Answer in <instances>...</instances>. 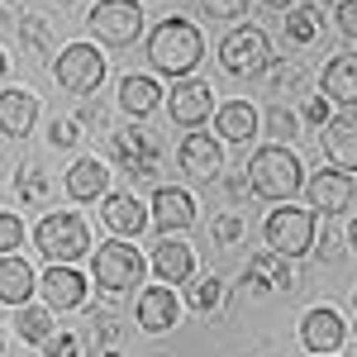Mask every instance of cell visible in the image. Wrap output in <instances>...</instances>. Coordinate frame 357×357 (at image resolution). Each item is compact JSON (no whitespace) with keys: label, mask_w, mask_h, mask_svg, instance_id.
I'll return each instance as SVG.
<instances>
[{"label":"cell","mask_w":357,"mask_h":357,"mask_svg":"<svg viewBox=\"0 0 357 357\" xmlns=\"http://www.w3.org/2000/svg\"><path fill=\"white\" fill-rule=\"evenodd\" d=\"M348 243H353V252H357V220L348 224Z\"/></svg>","instance_id":"cell-41"},{"label":"cell","mask_w":357,"mask_h":357,"mask_svg":"<svg viewBox=\"0 0 357 357\" xmlns=\"http://www.w3.org/2000/svg\"><path fill=\"white\" fill-rule=\"evenodd\" d=\"M262 234H267V248L272 252H281V257H305L314 248V210L310 205H281V210L267 215Z\"/></svg>","instance_id":"cell-5"},{"label":"cell","mask_w":357,"mask_h":357,"mask_svg":"<svg viewBox=\"0 0 357 357\" xmlns=\"http://www.w3.org/2000/svg\"><path fill=\"white\" fill-rule=\"evenodd\" d=\"M200 10H205V20H238L248 15V0H200Z\"/></svg>","instance_id":"cell-33"},{"label":"cell","mask_w":357,"mask_h":357,"mask_svg":"<svg viewBox=\"0 0 357 357\" xmlns=\"http://www.w3.org/2000/svg\"><path fill=\"white\" fill-rule=\"evenodd\" d=\"M248 186L262 195V200H291L305 186V167L286 143H267L248 162Z\"/></svg>","instance_id":"cell-2"},{"label":"cell","mask_w":357,"mask_h":357,"mask_svg":"<svg viewBox=\"0 0 357 357\" xmlns=\"http://www.w3.org/2000/svg\"><path fill=\"white\" fill-rule=\"evenodd\" d=\"M67 195L72 200H105L110 195V167L96 162V158H77V162L67 167Z\"/></svg>","instance_id":"cell-21"},{"label":"cell","mask_w":357,"mask_h":357,"mask_svg":"<svg viewBox=\"0 0 357 357\" xmlns=\"http://www.w3.org/2000/svg\"><path fill=\"white\" fill-rule=\"evenodd\" d=\"M15 329L24 343H48L53 338V310L48 305H20V319H15Z\"/></svg>","instance_id":"cell-27"},{"label":"cell","mask_w":357,"mask_h":357,"mask_svg":"<svg viewBox=\"0 0 357 357\" xmlns=\"http://www.w3.org/2000/svg\"><path fill=\"white\" fill-rule=\"evenodd\" d=\"M176 314H181V305L172 296V286H148V291L138 296V310H134V319L148 333H167L176 324Z\"/></svg>","instance_id":"cell-20"},{"label":"cell","mask_w":357,"mask_h":357,"mask_svg":"<svg viewBox=\"0 0 357 357\" xmlns=\"http://www.w3.org/2000/svg\"><path fill=\"white\" fill-rule=\"evenodd\" d=\"M57 5H72V0H57Z\"/></svg>","instance_id":"cell-45"},{"label":"cell","mask_w":357,"mask_h":357,"mask_svg":"<svg viewBox=\"0 0 357 357\" xmlns=\"http://www.w3.org/2000/svg\"><path fill=\"white\" fill-rule=\"evenodd\" d=\"M319 86H324V100H338V105L353 110V105H357V53L329 57V67H324Z\"/></svg>","instance_id":"cell-22"},{"label":"cell","mask_w":357,"mask_h":357,"mask_svg":"<svg viewBox=\"0 0 357 357\" xmlns=\"http://www.w3.org/2000/svg\"><path fill=\"white\" fill-rule=\"evenodd\" d=\"M353 357H357V348H353Z\"/></svg>","instance_id":"cell-47"},{"label":"cell","mask_w":357,"mask_h":357,"mask_svg":"<svg viewBox=\"0 0 357 357\" xmlns=\"http://www.w3.org/2000/svg\"><path fill=\"white\" fill-rule=\"evenodd\" d=\"M100 220L110 224L119 238H134V234L148 229V205L129 191H114V195H105V205H100Z\"/></svg>","instance_id":"cell-18"},{"label":"cell","mask_w":357,"mask_h":357,"mask_svg":"<svg viewBox=\"0 0 357 357\" xmlns=\"http://www.w3.org/2000/svg\"><path fill=\"white\" fill-rule=\"evenodd\" d=\"M33 243L48 257V267H72L77 257L91 252V229H86L82 215L72 210H57V215H43L38 229H33Z\"/></svg>","instance_id":"cell-3"},{"label":"cell","mask_w":357,"mask_h":357,"mask_svg":"<svg viewBox=\"0 0 357 357\" xmlns=\"http://www.w3.org/2000/svg\"><path fill=\"white\" fill-rule=\"evenodd\" d=\"M119 105H124V114H153L162 105V91H158L153 77H124L119 82Z\"/></svg>","instance_id":"cell-26"},{"label":"cell","mask_w":357,"mask_h":357,"mask_svg":"<svg viewBox=\"0 0 357 357\" xmlns=\"http://www.w3.org/2000/svg\"><path fill=\"white\" fill-rule=\"evenodd\" d=\"M20 243H24V224H20V215H0V257L20 252Z\"/></svg>","instance_id":"cell-32"},{"label":"cell","mask_w":357,"mask_h":357,"mask_svg":"<svg viewBox=\"0 0 357 357\" xmlns=\"http://www.w3.org/2000/svg\"><path fill=\"white\" fill-rule=\"evenodd\" d=\"M82 138V119H62V124H53V143L57 148H72Z\"/></svg>","instance_id":"cell-37"},{"label":"cell","mask_w":357,"mask_h":357,"mask_svg":"<svg viewBox=\"0 0 357 357\" xmlns=\"http://www.w3.org/2000/svg\"><path fill=\"white\" fill-rule=\"evenodd\" d=\"M272 72V91H281V86H301V67L296 62H281V67H267Z\"/></svg>","instance_id":"cell-38"},{"label":"cell","mask_w":357,"mask_h":357,"mask_svg":"<svg viewBox=\"0 0 357 357\" xmlns=\"http://www.w3.org/2000/svg\"><path fill=\"white\" fill-rule=\"evenodd\" d=\"M38 291H43V305L62 314V310H77L86 301V276L72 272V267H48V276L38 281Z\"/></svg>","instance_id":"cell-17"},{"label":"cell","mask_w":357,"mask_h":357,"mask_svg":"<svg viewBox=\"0 0 357 357\" xmlns=\"http://www.w3.org/2000/svg\"><path fill=\"white\" fill-rule=\"evenodd\" d=\"M353 310H357V296H353Z\"/></svg>","instance_id":"cell-46"},{"label":"cell","mask_w":357,"mask_h":357,"mask_svg":"<svg viewBox=\"0 0 357 357\" xmlns=\"http://www.w3.org/2000/svg\"><path fill=\"white\" fill-rule=\"evenodd\" d=\"M153 272H158V281H162V286L191 281V272H195V252H191V243L162 238V243L153 248Z\"/></svg>","instance_id":"cell-23"},{"label":"cell","mask_w":357,"mask_h":357,"mask_svg":"<svg viewBox=\"0 0 357 357\" xmlns=\"http://www.w3.org/2000/svg\"><path fill=\"white\" fill-rule=\"evenodd\" d=\"M329 119H333V114H329V100H324V96H310V100H305V124L324 129Z\"/></svg>","instance_id":"cell-36"},{"label":"cell","mask_w":357,"mask_h":357,"mask_svg":"<svg viewBox=\"0 0 357 357\" xmlns=\"http://www.w3.org/2000/svg\"><path fill=\"white\" fill-rule=\"evenodd\" d=\"M319 252H324V262H338V257H343V252H338V234L324 229V234H319Z\"/></svg>","instance_id":"cell-40"},{"label":"cell","mask_w":357,"mask_h":357,"mask_svg":"<svg viewBox=\"0 0 357 357\" xmlns=\"http://www.w3.org/2000/svg\"><path fill=\"white\" fill-rule=\"evenodd\" d=\"M43 348H48V357H82V343H77V333H62V329H57L53 338L43 343Z\"/></svg>","instance_id":"cell-35"},{"label":"cell","mask_w":357,"mask_h":357,"mask_svg":"<svg viewBox=\"0 0 357 357\" xmlns=\"http://www.w3.org/2000/svg\"><path fill=\"white\" fill-rule=\"evenodd\" d=\"M324 158L338 172H353L357 167V110H338L324 124Z\"/></svg>","instance_id":"cell-16"},{"label":"cell","mask_w":357,"mask_h":357,"mask_svg":"<svg viewBox=\"0 0 357 357\" xmlns=\"http://www.w3.org/2000/svg\"><path fill=\"white\" fill-rule=\"evenodd\" d=\"M210 110H215V91H210V82H191V77H186V82L172 86V96H167V114H172L176 124H186V129L205 124Z\"/></svg>","instance_id":"cell-12"},{"label":"cell","mask_w":357,"mask_h":357,"mask_svg":"<svg viewBox=\"0 0 357 357\" xmlns=\"http://www.w3.org/2000/svg\"><path fill=\"white\" fill-rule=\"evenodd\" d=\"M110 153H114V162L124 167L129 176H138V181H153L158 167H162V148L153 143L148 129H138V124H129V129H119L110 138Z\"/></svg>","instance_id":"cell-9"},{"label":"cell","mask_w":357,"mask_h":357,"mask_svg":"<svg viewBox=\"0 0 357 357\" xmlns=\"http://www.w3.org/2000/svg\"><path fill=\"white\" fill-rule=\"evenodd\" d=\"M91 33L110 48H129L138 33H143V5L138 0H100L91 15Z\"/></svg>","instance_id":"cell-8"},{"label":"cell","mask_w":357,"mask_h":357,"mask_svg":"<svg viewBox=\"0 0 357 357\" xmlns=\"http://www.w3.org/2000/svg\"><path fill=\"white\" fill-rule=\"evenodd\" d=\"M200 57H205V33L191 24V20H162V24L148 33V62H153V72H162V77H176V82H186L195 67H200Z\"/></svg>","instance_id":"cell-1"},{"label":"cell","mask_w":357,"mask_h":357,"mask_svg":"<svg viewBox=\"0 0 357 357\" xmlns=\"http://www.w3.org/2000/svg\"><path fill=\"white\" fill-rule=\"evenodd\" d=\"M301 343L314 357H329L333 348L343 343V314L329 310V305H314V310L301 319Z\"/></svg>","instance_id":"cell-15"},{"label":"cell","mask_w":357,"mask_h":357,"mask_svg":"<svg viewBox=\"0 0 357 357\" xmlns=\"http://www.w3.org/2000/svg\"><path fill=\"white\" fill-rule=\"evenodd\" d=\"M15 191H20V200H24V205H43V195H48V181H43V172H38V167H20V172H15Z\"/></svg>","instance_id":"cell-30"},{"label":"cell","mask_w":357,"mask_h":357,"mask_svg":"<svg viewBox=\"0 0 357 357\" xmlns=\"http://www.w3.org/2000/svg\"><path fill=\"white\" fill-rule=\"evenodd\" d=\"M5 72H10V57H5V53H0V77H5Z\"/></svg>","instance_id":"cell-43"},{"label":"cell","mask_w":357,"mask_h":357,"mask_svg":"<svg viewBox=\"0 0 357 357\" xmlns=\"http://www.w3.org/2000/svg\"><path fill=\"white\" fill-rule=\"evenodd\" d=\"M195 224V200L191 191H181V186H158L153 191V229L158 234H181V229H191Z\"/></svg>","instance_id":"cell-13"},{"label":"cell","mask_w":357,"mask_h":357,"mask_svg":"<svg viewBox=\"0 0 357 357\" xmlns=\"http://www.w3.org/2000/svg\"><path fill=\"white\" fill-rule=\"evenodd\" d=\"M33 296V267H29L20 252L0 257V301L5 305H29Z\"/></svg>","instance_id":"cell-24"},{"label":"cell","mask_w":357,"mask_h":357,"mask_svg":"<svg viewBox=\"0 0 357 357\" xmlns=\"http://www.w3.org/2000/svg\"><path fill=\"white\" fill-rule=\"evenodd\" d=\"M243 286L248 291H296V267H291V257H281L272 248H262V252H252L248 257V272H243Z\"/></svg>","instance_id":"cell-11"},{"label":"cell","mask_w":357,"mask_h":357,"mask_svg":"<svg viewBox=\"0 0 357 357\" xmlns=\"http://www.w3.org/2000/svg\"><path fill=\"white\" fill-rule=\"evenodd\" d=\"M310 210H314V215H343V210H348V205H353L357 200V186H353V176H348V172H338V167H319V172H314V176H310Z\"/></svg>","instance_id":"cell-10"},{"label":"cell","mask_w":357,"mask_h":357,"mask_svg":"<svg viewBox=\"0 0 357 357\" xmlns=\"http://www.w3.org/2000/svg\"><path fill=\"white\" fill-rule=\"evenodd\" d=\"M215 129H220L229 143H248V138L257 134V110H252L248 100H229V105H220V114H215Z\"/></svg>","instance_id":"cell-25"},{"label":"cell","mask_w":357,"mask_h":357,"mask_svg":"<svg viewBox=\"0 0 357 357\" xmlns=\"http://www.w3.org/2000/svg\"><path fill=\"white\" fill-rule=\"evenodd\" d=\"M176 162H181V172H186L191 181H215L224 172V153L210 134H186L181 148H176Z\"/></svg>","instance_id":"cell-14"},{"label":"cell","mask_w":357,"mask_h":357,"mask_svg":"<svg viewBox=\"0 0 357 357\" xmlns=\"http://www.w3.org/2000/svg\"><path fill=\"white\" fill-rule=\"evenodd\" d=\"M267 5H272V10H291V0H267Z\"/></svg>","instance_id":"cell-42"},{"label":"cell","mask_w":357,"mask_h":357,"mask_svg":"<svg viewBox=\"0 0 357 357\" xmlns=\"http://www.w3.org/2000/svg\"><path fill=\"white\" fill-rule=\"evenodd\" d=\"M267 134H272L276 143H291V138H301V114H291V110H281V105H276V110L267 114Z\"/></svg>","instance_id":"cell-31"},{"label":"cell","mask_w":357,"mask_h":357,"mask_svg":"<svg viewBox=\"0 0 357 357\" xmlns=\"http://www.w3.org/2000/svg\"><path fill=\"white\" fill-rule=\"evenodd\" d=\"M53 77H57V86L72 91V96H96V86L105 82V53L91 48V43H72V48L57 53Z\"/></svg>","instance_id":"cell-6"},{"label":"cell","mask_w":357,"mask_h":357,"mask_svg":"<svg viewBox=\"0 0 357 357\" xmlns=\"http://www.w3.org/2000/svg\"><path fill=\"white\" fill-rule=\"evenodd\" d=\"M338 29L357 38V0H338Z\"/></svg>","instance_id":"cell-39"},{"label":"cell","mask_w":357,"mask_h":357,"mask_svg":"<svg viewBox=\"0 0 357 357\" xmlns=\"http://www.w3.org/2000/svg\"><path fill=\"white\" fill-rule=\"evenodd\" d=\"M210 234H215V243H238L243 238V215H220L210 224Z\"/></svg>","instance_id":"cell-34"},{"label":"cell","mask_w":357,"mask_h":357,"mask_svg":"<svg viewBox=\"0 0 357 357\" xmlns=\"http://www.w3.org/2000/svg\"><path fill=\"white\" fill-rule=\"evenodd\" d=\"M286 33H291V43H314L319 38V5H296L286 15Z\"/></svg>","instance_id":"cell-28"},{"label":"cell","mask_w":357,"mask_h":357,"mask_svg":"<svg viewBox=\"0 0 357 357\" xmlns=\"http://www.w3.org/2000/svg\"><path fill=\"white\" fill-rule=\"evenodd\" d=\"M33 124H38V100H33V91H24V86L0 91V129L10 138H29Z\"/></svg>","instance_id":"cell-19"},{"label":"cell","mask_w":357,"mask_h":357,"mask_svg":"<svg viewBox=\"0 0 357 357\" xmlns=\"http://www.w3.org/2000/svg\"><path fill=\"white\" fill-rule=\"evenodd\" d=\"M220 276H205V281H186V305L200 310V314H210L215 305H220Z\"/></svg>","instance_id":"cell-29"},{"label":"cell","mask_w":357,"mask_h":357,"mask_svg":"<svg viewBox=\"0 0 357 357\" xmlns=\"http://www.w3.org/2000/svg\"><path fill=\"white\" fill-rule=\"evenodd\" d=\"M0 353H5V333H0Z\"/></svg>","instance_id":"cell-44"},{"label":"cell","mask_w":357,"mask_h":357,"mask_svg":"<svg viewBox=\"0 0 357 357\" xmlns=\"http://www.w3.org/2000/svg\"><path fill=\"white\" fill-rule=\"evenodd\" d=\"M91 272H96V286L100 291H134L143 281V257H138L134 243H100L96 257H91Z\"/></svg>","instance_id":"cell-7"},{"label":"cell","mask_w":357,"mask_h":357,"mask_svg":"<svg viewBox=\"0 0 357 357\" xmlns=\"http://www.w3.org/2000/svg\"><path fill=\"white\" fill-rule=\"evenodd\" d=\"M220 62H224L229 77H262V72L272 67V38L257 24L229 29L224 43H220Z\"/></svg>","instance_id":"cell-4"}]
</instances>
